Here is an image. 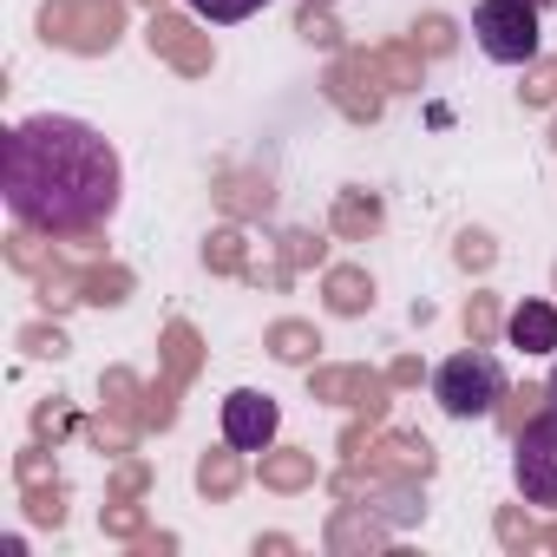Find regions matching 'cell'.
Segmentation results:
<instances>
[{
    "instance_id": "12",
    "label": "cell",
    "mask_w": 557,
    "mask_h": 557,
    "mask_svg": "<svg viewBox=\"0 0 557 557\" xmlns=\"http://www.w3.org/2000/svg\"><path fill=\"white\" fill-rule=\"evenodd\" d=\"M315 348H322V342H315L309 322H275V329H269V355H275V361H315Z\"/></svg>"
},
{
    "instance_id": "23",
    "label": "cell",
    "mask_w": 557,
    "mask_h": 557,
    "mask_svg": "<svg viewBox=\"0 0 557 557\" xmlns=\"http://www.w3.org/2000/svg\"><path fill=\"white\" fill-rule=\"evenodd\" d=\"M524 73H531V79L518 86V92H524V106H544V99H557V66H537V60H531Z\"/></svg>"
},
{
    "instance_id": "1",
    "label": "cell",
    "mask_w": 557,
    "mask_h": 557,
    "mask_svg": "<svg viewBox=\"0 0 557 557\" xmlns=\"http://www.w3.org/2000/svg\"><path fill=\"white\" fill-rule=\"evenodd\" d=\"M0 190L21 230L99 236L125 197V164L112 138L66 112H34L0 145Z\"/></svg>"
},
{
    "instance_id": "14",
    "label": "cell",
    "mask_w": 557,
    "mask_h": 557,
    "mask_svg": "<svg viewBox=\"0 0 557 557\" xmlns=\"http://www.w3.org/2000/svg\"><path fill=\"white\" fill-rule=\"evenodd\" d=\"M236 479H243L236 453H203V459H197V485H203L210 498H230V492H236Z\"/></svg>"
},
{
    "instance_id": "19",
    "label": "cell",
    "mask_w": 557,
    "mask_h": 557,
    "mask_svg": "<svg viewBox=\"0 0 557 557\" xmlns=\"http://www.w3.org/2000/svg\"><path fill=\"white\" fill-rule=\"evenodd\" d=\"M381 73H387V92H413V86H420V47L381 53Z\"/></svg>"
},
{
    "instance_id": "32",
    "label": "cell",
    "mask_w": 557,
    "mask_h": 557,
    "mask_svg": "<svg viewBox=\"0 0 557 557\" xmlns=\"http://www.w3.org/2000/svg\"><path fill=\"white\" fill-rule=\"evenodd\" d=\"M550 283H557V275H550Z\"/></svg>"
},
{
    "instance_id": "16",
    "label": "cell",
    "mask_w": 557,
    "mask_h": 557,
    "mask_svg": "<svg viewBox=\"0 0 557 557\" xmlns=\"http://www.w3.org/2000/svg\"><path fill=\"white\" fill-rule=\"evenodd\" d=\"M262 479H269L275 492H296V485H309V479H315V459H309V453H283V459H262Z\"/></svg>"
},
{
    "instance_id": "17",
    "label": "cell",
    "mask_w": 557,
    "mask_h": 557,
    "mask_svg": "<svg viewBox=\"0 0 557 557\" xmlns=\"http://www.w3.org/2000/svg\"><path fill=\"white\" fill-rule=\"evenodd\" d=\"M453 262H459V269H472V275H485V269L498 262V243H492L485 230H459V243H453Z\"/></svg>"
},
{
    "instance_id": "34",
    "label": "cell",
    "mask_w": 557,
    "mask_h": 557,
    "mask_svg": "<svg viewBox=\"0 0 557 557\" xmlns=\"http://www.w3.org/2000/svg\"><path fill=\"white\" fill-rule=\"evenodd\" d=\"M550 544H557V537H550Z\"/></svg>"
},
{
    "instance_id": "13",
    "label": "cell",
    "mask_w": 557,
    "mask_h": 557,
    "mask_svg": "<svg viewBox=\"0 0 557 557\" xmlns=\"http://www.w3.org/2000/svg\"><path fill=\"white\" fill-rule=\"evenodd\" d=\"M296 34L309 40V47H342V27H335V14H329V0H302V14H296Z\"/></svg>"
},
{
    "instance_id": "2",
    "label": "cell",
    "mask_w": 557,
    "mask_h": 557,
    "mask_svg": "<svg viewBox=\"0 0 557 557\" xmlns=\"http://www.w3.org/2000/svg\"><path fill=\"white\" fill-rule=\"evenodd\" d=\"M433 400H440L453 420H485V413H498V400H505V368H498V355L472 342L466 355L440 361V374H433Z\"/></svg>"
},
{
    "instance_id": "7",
    "label": "cell",
    "mask_w": 557,
    "mask_h": 557,
    "mask_svg": "<svg viewBox=\"0 0 557 557\" xmlns=\"http://www.w3.org/2000/svg\"><path fill=\"white\" fill-rule=\"evenodd\" d=\"M387 73H381V60H368V53H348L335 73H329V99L348 112V119H381V99H387V86H381Z\"/></svg>"
},
{
    "instance_id": "9",
    "label": "cell",
    "mask_w": 557,
    "mask_h": 557,
    "mask_svg": "<svg viewBox=\"0 0 557 557\" xmlns=\"http://www.w3.org/2000/svg\"><path fill=\"white\" fill-rule=\"evenodd\" d=\"M505 342L511 348H524V355H557V302H518L511 315H505Z\"/></svg>"
},
{
    "instance_id": "4",
    "label": "cell",
    "mask_w": 557,
    "mask_h": 557,
    "mask_svg": "<svg viewBox=\"0 0 557 557\" xmlns=\"http://www.w3.org/2000/svg\"><path fill=\"white\" fill-rule=\"evenodd\" d=\"M511 485L524 505L557 511V407L511 433Z\"/></svg>"
},
{
    "instance_id": "8",
    "label": "cell",
    "mask_w": 557,
    "mask_h": 557,
    "mask_svg": "<svg viewBox=\"0 0 557 557\" xmlns=\"http://www.w3.org/2000/svg\"><path fill=\"white\" fill-rule=\"evenodd\" d=\"M151 53H164L177 73H210V60H216L210 34H197L190 21H171V14L151 21Z\"/></svg>"
},
{
    "instance_id": "25",
    "label": "cell",
    "mask_w": 557,
    "mask_h": 557,
    "mask_svg": "<svg viewBox=\"0 0 557 557\" xmlns=\"http://www.w3.org/2000/svg\"><path fill=\"white\" fill-rule=\"evenodd\" d=\"M283 256H289V269H302V262H322V243L309 230H289L283 236Z\"/></svg>"
},
{
    "instance_id": "28",
    "label": "cell",
    "mask_w": 557,
    "mask_h": 557,
    "mask_svg": "<svg viewBox=\"0 0 557 557\" xmlns=\"http://www.w3.org/2000/svg\"><path fill=\"white\" fill-rule=\"evenodd\" d=\"M544 400H550V407H557V368H550V381H544Z\"/></svg>"
},
{
    "instance_id": "3",
    "label": "cell",
    "mask_w": 557,
    "mask_h": 557,
    "mask_svg": "<svg viewBox=\"0 0 557 557\" xmlns=\"http://www.w3.org/2000/svg\"><path fill=\"white\" fill-rule=\"evenodd\" d=\"M472 40L498 66H531L537 60V8L531 0H479L472 8Z\"/></svg>"
},
{
    "instance_id": "26",
    "label": "cell",
    "mask_w": 557,
    "mask_h": 557,
    "mask_svg": "<svg viewBox=\"0 0 557 557\" xmlns=\"http://www.w3.org/2000/svg\"><path fill=\"white\" fill-rule=\"evenodd\" d=\"M21 342H27V355H53V361L66 355V335H60V329H27Z\"/></svg>"
},
{
    "instance_id": "18",
    "label": "cell",
    "mask_w": 557,
    "mask_h": 557,
    "mask_svg": "<svg viewBox=\"0 0 557 557\" xmlns=\"http://www.w3.org/2000/svg\"><path fill=\"white\" fill-rule=\"evenodd\" d=\"M184 8H190L197 21H216V27H230V21H249V14H262L269 0H184Z\"/></svg>"
},
{
    "instance_id": "20",
    "label": "cell",
    "mask_w": 557,
    "mask_h": 557,
    "mask_svg": "<svg viewBox=\"0 0 557 557\" xmlns=\"http://www.w3.org/2000/svg\"><path fill=\"white\" fill-rule=\"evenodd\" d=\"M203 262H210V269H230V275H236V269H243V236H236V230H216V236L203 243Z\"/></svg>"
},
{
    "instance_id": "24",
    "label": "cell",
    "mask_w": 557,
    "mask_h": 557,
    "mask_svg": "<svg viewBox=\"0 0 557 557\" xmlns=\"http://www.w3.org/2000/svg\"><path fill=\"white\" fill-rule=\"evenodd\" d=\"M190 368H197V335H190V329H184V322H177V329H171V374H177V381H184V374H190Z\"/></svg>"
},
{
    "instance_id": "31",
    "label": "cell",
    "mask_w": 557,
    "mask_h": 557,
    "mask_svg": "<svg viewBox=\"0 0 557 557\" xmlns=\"http://www.w3.org/2000/svg\"><path fill=\"white\" fill-rule=\"evenodd\" d=\"M550 145H557V125H550Z\"/></svg>"
},
{
    "instance_id": "11",
    "label": "cell",
    "mask_w": 557,
    "mask_h": 557,
    "mask_svg": "<svg viewBox=\"0 0 557 557\" xmlns=\"http://www.w3.org/2000/svg\"><path fill=\"white\" fill-rule=\"evenodd\" d=\"M381 216H387V210H381V197H374V190H342V203H335V230H342V236H355V243H361V236H374V230H381Z\"/></svg>"
},
{
    "instance_id": "22",
    "label": "cell",
    "mask_w": 557,
    "mask_h": 557,
    "mask_svg": "<svg viewBox=\"0 0 557 557\" xmlns=\"http://www.w3.org/2000/svg\"><path fill=\"white\" fill-rule=\"evenodd\" d=\"M466 335H472V342H492V335H498V302H492V296H472V302H466Z\"/></svg>"
},
{
    "instance_id": "27",
    "label": "cell",
    "mask_w": 557,
    "mask_h": 557,
    "mask_svg": "<svg viewBox=\"0 0 557 557\" xmlns=\"http://www.w3.org/2000/svg\"><path fill=\"white\" fill-rule=\"evenodd\" d=\"M511 400H518V407H511V413H505V426H511V433H518V426H524V413H531V407H537V400H544V387H518V394H511Z\"/></svg>"
},
{
    "instance_id": "10",
    "label": "cell",
    "mask_w": 557,
    "mask_h": 557,
    "mask_svg": "<svg viewBox=\"0 0 557 557\" xmlns=\"http://www.w3.org/2000/svg\"><path fill=\"white\" fill-rule=\"evenodd\" d=\"M329 309L335 315H361V309H374V275L368 269H329Z\"/></svg>"
},
{
    "instance_id": "6",
    "label": "cell",
    "mask_w": 557,
    "mask_h": 557,
    "mask_svg": "<svg viewBox=\"0 0 557 557\" xmlns=\"http://www.w3.org/2000/svg\"><path fill=\"white\" fill-rule=\"evenodd\" d=\"M275 426H283V407H275L269 394H256V387H236V394L223 400V440H230L236 453H269Z\"/></svg>"
},
{
    "instance_id": "33",
    "label": "cell",
    "mask_w": 557,
    "mask_h": 557,
    "mask_svg": "<svg viewBox=\"0 0 557 557\" xmlns=\"http://www.w3.org/2000/svg\"><path fill=\"white\" fill-rule=\"evenodd\" d=\"M329 8H335V0H329Z\"/></svg>"
},
{
    "instance_id": "5",
    "label": "cell",
    "mask_w": 557,
    "mask_h": 557,
    "mask_svg": "<svg viewBox=\"0 0 557 557\" xmlns=\"http://www.w3.org/2000/svg\"><path fill=\"white\" fill-rule=\"evenodd\" d=\"M40 34L73 53H112L119 47V0H47Z\"/></svg>"
},
{
    "instance_id": "21",
    "label": "cell",
    "mask_w": 557,
    "mask_h": 557,
    "mask_svg": "<svg viewBox=\"0 0 557 557\" xmlns=\"http://www.w3.org/2000/svg\"><path fill=\"white\" fill-rule=\"evenodd\" d=\"M413 47H420V53H433V60H440V53H453V21L426 14V21L413 27Z\"/></svg>"
},
{
    "instance_id": "15",
    "label": "cell",
    "mask_w": 557,
    "mask_h": 557,
    "mask_svg": "<svg viewBox=\"0 0 557 557\" xmlns=\"http://www.w3.org/2000/svg\"><path fill=\"white\" fill-rule=\"evenodd\" d=\"M125 289H132V275L125 269H92L86 283H79V302H99V309H119L125 302Z\"/></svg>"
},
{
    "instance_id": "29",
    "label": "cell",
    "mask_w": 557,
    "mask_h": 557,
    "mask_svg": "<svg viewBox=\"0 0 557 557\" xmlns=\"http://www.w3.org/2000/svg\"><path fill=\"white\" fill-rule=\"evenodd\" d=\"M531 8H537V14H557V0H531Z\"/></svg>"
},
{
    "instance_id": "30",
    "label": "cell",
    "mask_w": 557,
    "mask_h": 557,
    "mask_svg": "<svg viewBox=\"0 0 557 557\" xmlns=\"http://www.w3.org/2000/svg\"><path fill=\"white\" fill-rule=\"evenodd\" d=\"M145 8H164V0H145Z\"/></svg>"
}]
</instances>
